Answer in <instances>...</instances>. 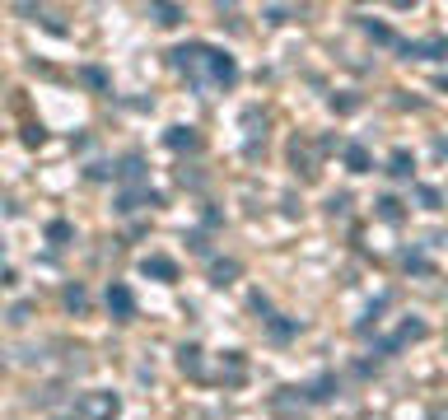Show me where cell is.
<instances>
[{"label": "cell", "mask_w": 448, "mask_h": 420, "mask_svg": "<svg viewBox=\"0 0 448 420\" xmlns=\"http://www.w3.org/2000/svg\"><path fill=\"white\" fill-rule=\"evenodd\" d=\"M345 168H350V173H369L373 168L369 150H365V145H345Z\"/></svg>", "instance_id": "8"}, {"label": "cell", "mask_w": 448, "mask_h": 420, "mask_svg": "<svg viewBox=\"0 0 448 420\" xmlns=\"http://www.w3.org/2000/svg\"><path fill=\"white\" fill-rule=\"evenodd\" d=\"M168 150H201V135H196V127H168Z\"/></svg>", "instance_id": "5"}, {"label": "cell", "mask_w": 448, "mask_h": 420, "mask_svg": "<svg viewBox=\"0 0 448 420\" xmlns=\"http://www.w3.org/2000/svg\"><path fill=\"white\" fill-rule=\"evenodd\" d=\"M117 178H122V183H140V178H145V159L127 155V159H122V168H117Z\"/></svg>", "instance_id": "10"}, {"label": "cell", "mask_w": 448, "mask_h": 420, "mask_svg": "<svg viewBox=\"0 0 448 420\" xmlns=\"http://www.w3.org/2000/svg\"><path fill=\"white\" fill-rule=\"evenodd\" d=\"M150 14H155L159 28H178V24H183V10H178V5H155Z\"/></svg>", "instance_id": "12"}, {"label": "cell", "mask_w": 448, "mask_h": 420, "mask_svg": "<svg viewBox=\"0 0 448 420\" xmlns=\"http://www.w3.org/2000/svg\"><path fill=\"white\" fill-rule=\"evenodd\" d=\"M107 313L117 317V322H131L135 317V294L127 285H107Z\"/></svg>", "instance_id": "3"}, {"label": "cell", "mask_w": 448, "mask_h": 420, "mask_svg": "<svg viewBox=\"0 0 448 420\" xmlns=\"http://www.w3.org/2000/svg\"><path fill=\"white\" fill-rule=\"evenodd\" d=\"M84 84H94V89H107V79H103V70H94V66H89V70H84Z\"/></svg>", "instance_id": "24"}, {"label": "cell", "mask_w": 448, "mask_h": 420, "mask_svg": "<svg viewBox=\"0 0 448 420\" xmlns=\"http://www.w3.org/2000/svg\"><path fill=\"white\" fill-rule=\"evenodd\" d=\"M378 215H383L388 224H397V220H401V201H397V196H383V201H378Z\"/></svg>", "instance_id": "17"}, {"label": "cell", "mask_w": 448, "mask_h": 420, "mask_svg": "<svg viewBox=\"0 0 448 420\" xmlns=\"http://www.w3.org/2000/svg\"><path fill=\"white\" fill-rule=\"evenodd\" d=\"M327 210H332V215H345V210H350V196H345V192H341V196H332Z\"/></svg>", "instance_id": "23"}, {"label": "cell", "mask_w": 448, "mask_h": 420, "mask_svg": "<svg viewBox=\"0 0 448 420\" xmlns=\"http://www.w3.org/2000/svg\"><path fill=\"white\" fill-rule=\"evenodd\" d=\"M140 271H145V276H155V280H163V285H173V280H178V262H168V257H145Z\"/></svg>", "instance_id": "4"}, {"label": "cell", "mask_w": 448, "mask_h": 420, "mask_svg": "<svg viewBox=\"0 0 448 420\" xmlns=\"http://www.w3.org/2000/svg\"><path fill=\"white\" fill-rule=\"evenodd\" d=\"M365 33H369L373 42H393V28H388V24H373V19H369V24H365Z\"/></svg>", "instance_id": "18"}, {"label": "cell", "mask_w": 448, "mask_h": 420, "mask_svg": "<svg viewBox=\"0 0 448 420\" xmlns=\"http://www.w3.org/2000/svg\"><path fill=\"white\" fill-rule=\"evenodd\" d=\"M66 309H84V289H79V285L66 289Z\"/></svg>", "instance_id": "22"}, {"label": "cell", "mask_w": 448, "mask_h": 420, "mask_svg": "<svg viewBox=\"0 0 448 420\" xmlns=\"http://www.w3.org/2000/svg\"><path fill=\"white\" fill-rule=\"evenodd\" d=\"M47 238H52V243H66V238H70V224H66V220L47 224Z\"/></svg>", "instance_id": "19"}, {"label": "cell", "mask_w": 448, "mask_h": 420, "mask_svg": "<svg viewBox=\"0 0 448 420\" xmlns=\"http://www.w3.org/2000/svg\"><path fill=\"white\" fill-rule=\"evenodd\" d=\"M140 201L159 206V192H122V196H117V210H122V215H131V210H140Z\"/></svg>", "instance_id": "6"}, {"label": "cell", "mask_w": 448, "mask_h": 420, "mask_svg": "<svg viewBox=\"0 0 448 420\" xmlns=\"http://www.w3.org/2000/svg\"><path fill=\"white\" fill-rule=\"evenodd\" d=\"M388 173H393V178H411V173H416V159L406 155V150H397L393 163H388Z\"/></svg>", "instance_id": "13"}, {"label": "cell", "mask_w": 448, "mask_h": 420, "mask_svg": "<svg viewBox=\"0 0 448 420\" xmlns=\"http://www.w3.org/2000/svg\"><path fill=\"white\" fill-rule=\"evenodd\" d=\"M416 196H421V206H425V210H439V192H434V187H421Z\"/></svg>", "instance_id": "20"}, {"label": "cell", "mask_w": 448, "mask_h": 420, "mask_svg": "<svg viewBox=\"0 0 448 420\" xmlns=\"http://www.w3.org/2000/svg\"><path fill=\"white\" fill-rule=\"evenodd\" d=\"M206 79H211L215 89H234L238 84V66H234V56H224V52H215V47H206Z\"/></svg>", "instance_id": "1"}, {"label": "cell", "mask_w": 448, "mask_h": 420, "mask_svg": "<svg viewBox=\"0 0 448 420\" xmlns=\"http://www.w3.org/2000/svg\"><path fill=\"white\" fill-rule=\"evenodd\" d=\"M401 52H406V61H411V56H416V61H421V56H444V42H439V38H434V42H401Z\"/></svg>", "instance_id": "11"}, {"label": "cell", "mask_w": 448, "mask_h": 420, "mask_svg": "<svg viewBox=\"0 0 448 420\" xmlns=\"http://www.w3.org/2000/svg\"><path fill=\"white\" fill-rule=\"evenodd\" d=\"M187 243H192V252H206L211 243H206V234H187Z\"/></svg>", "instance_id": "25"}, {"label": "cell", "mask_w": 448, "mask_h": 420, "mask_svg": "<svg viewBox=\"0 0 448 420\" xmlns=\"http://www.w3.org/2000/svg\"><path fill=\"white\" fill-rule=\"evenodd\" d=\"M178 369L192 373V378H201V345H183L178 350Z\"/></svg>", "instance_id": "9"}, {"label": "cell", "mask_w": 448, "mask_h": 420, "mask_svg": "<svg viewBox=\"0 0 448 420\" xmlns=\"http://www.w3.org/2000/svg\"><path fill=\"white\" fill-rule=\"evenodd\" d=\"M238 271H243V266H238L234 257H229V262H215V266H211V285H220V289H224V285H234V280H238Z\"/></svg>", "instance_id": "7"}, {"label": "cell", "mask_w": 448, "mask_h": 420, "mask_svg": "<svg viewBox=\"0 0 448 420\" xmlns=\"http://www.w3.org/2000/svg\"><path fill=\"white\" fill-rule=\"evenodd\" d=\"M290 14H294V10H285V5H271V10H266V24H285Z\"/></svg>", "instance_id": "21"}, {"label": "cell", "mask_w": 448, "mask_h": 420, "mask_svg": "<svg viewBox=\"0 0 448 420\" xmlns=\"http://www.w3.org/2000/svg\"><path fill=\"white\" fill-rule=\"evenodd\" d=\"M332 393H337V378H332V373H322L313 388H308V402H332Z\"/></svg>", "instance_id": "14"}, {"label": "cell", "mask_w": 448, "mask_h": 420, "mask_svg": "<svg viewBox=\"0 0 448 420\" xmlns=\"http://www.w3.org/2000/svg\"><path fill=\"white\" fill-rule=\"evenodd\" d=\"M266 332H271L276 341H290L294 332H299V322H285V317H266Z\"/></svg>", "instance_id": "15"}, {"label": "cell", "mask_w": 448, "mask_h": 420, "mask_svg": "<svg viewBox=\"0 0 448 420\" xmlns=\"http://www.w3.org/2000/svg\"><path fill=\"white\" fill-rule=\"evenodd\" d=\"M117 411H122L117 393H84L79 397V416L84 420H112Z\"/></svg>", "instance_id": "2"}, {"label": "cell", "mask_w": 448, "mask_h": 420, "mask_svg": "<svg viewBox=\"0 0 448 420\" xmlns=\"http://www.w3.org/2000/svg\"><path fill=\"white\" fill-rule=\"evenodd\" d=\"M421 337H425V322H401V332L393 337V350H397V345H406V341H421Z\"/></svg>", "instance_id": "16"}]
</instances>
